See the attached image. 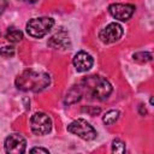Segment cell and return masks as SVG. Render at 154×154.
<instances>
[{"label": "cell", "instance_id": "obj_1", "mask_svg": "<svg viewBox=\"0 0 154 154\" xmlns=\"http://www.w3.org/2000/svg\"><path fill=\"white\" fill-rule=\"evenodd\" d=\"M51 83V77L47 72L38 70H25L16 78V87L23 91H41Z\"/></svg>", "mask_w": 154, "mask_h": 154}, {"label": "cell", "instance_id": "obj_2", "mask_svg": "<svg viewBox=\"0 0 154 154\" xmlns=\"http://www.w3.org/2000/svg\"><path fill=\"white\" fill-rule=\"evenodd\" d=\"M84 83H87L91 95L99 100H106L112 93V85L106 78L90 76L89 78L84 79Z\"/></svg>", "mask_w": 154, "mask_h": 154}, {"label": "cell", "instance_id": "obj_3", "mask_svg": "<svg viewBox=\"0 0 154 154\" xmlns=\"http://www.w3.org/2000/svg\"><path fill=\"white\" fill-rule=\"evenodd\" d=\"M53 25H54V19L51 17L31 18L26 23V32L31 37L41 38L52 29Z\"/></svg>", "mask_w": 154, "mask_h": 154}, {"label": "cell", "instance_id": "obj_4", "mask_svg": "<svg viewBox=\"0 0 154 154\" xmlns=\"http://www.w3.org/2000/svg\"><path fill=\"white\" fill-rule=\"evenodd\" d=\"M67 131L81 137L84 141H91L97 135L96 130L93 128V125H90L85 119H82V118L70 123L67 125Z\"/></svg>", "mask_w": 154, "mask_h": 154}, {"label": "cell", "instance_id": "obj_5", "mask_svg": "<svg viewBox=\"0 0 154 154\" xmlns=\"http://www.w3.org/2000/svg\"><path fill=\"white\" fill-rule=\"evenodd\" d=\"M30 128L35 135H46L52 129V119L43 112H36L30 119Z\"/></svg>", "mask_w": 154, "mask_h": 154}, {"label": "cell", "instance_id": "obj_6", "mask_svg": "<svg viewBox=\"0 0 154 154\" xmlns=\"http://www.w3.org/2000/svg\"><path fill=\"white\" fill-rule=\"evenodd\" d=\"M123 36V26L116 22L106 25L99 34L100 40L103 43H113Z\"/></svg>", "mask_w": 154, "mask_h": 154}, {"label": "cell", "instance_id": "obj_7", "mask_svg": "<svg viewBox=\"0 0 154 154\" xmlns=\"http://www.w3.org/2000/svg\"><path fill=\"white\" fill-rule=\"evenodd\" d=\"M26 141L20 134H11L5 140V152L6 153H14L22 154L25 152Z\"/></svg>", "mask_w": 154, "mask_h": 154}, {"label": "cell", "instance_id": "obj_8", "mask_svg": "<svg viewBox=\"0 0 154 154\" xmlns=\"http://www.w3.org/2000/svg\"><path fill=\"white\" fill-rule=\"evenodd\" d=\"M109 14L122 22H125L131 18L135 12V6L131 4H112L108 7Z\"/></svg>", "mask_w": 154, "mask_h": 154}, {"label": "cell", "instance_id": "obj_9", "mask_svg": "<svg viewBox=\"0 0 154 154\" xmlns=\"http://www.w3.org/2000/svg\"><path fill=\"white\" fill-rule=\"evenodd\" d=\"M72 63H73L75 69L78 72H85V71H88V70L91 69V66L94 64V59H93V57L89 53L81 51V52H78L73 57Z\"/></svg>", "mask_w": 154, "mask_h": 154}, {"label": "cell", "instance_id": "obj_10", "mask_svg": "<svg viewBox=\"0 0 154 154\" xmlns=\"http://www.w3.org/2000/svg\"><path fill=\"white\" fill-rule=\"evenodd\" d=\"M48 46L55 49H66L71 46L70 42V37L69 34L65 30H59L58 32H55L49 40H48Z\"/></svg>", "mask_w": 154, "mask_h": 154}, {"label": "cell", "instance_id": "obj_11", "mask_svg": "<svg viewBox=\"0 0 154 154\" xmlns=\"http://www.w3.org/2000/svg\"><path fill=\"white\" fill-rule=\"evenodd\" d=\"M6 40L12 42V43H16V42H19L22 38H23V32L18 29H14V28H10L5 35Z\"/></svg>", "mask_w": 154, "mask_h": 154}, {"label": "cell", "instance_id": "obj_12", "mask_svg": "<svg viewBox=\"0 0 154 154\" xmlns=\"http://www.w3.org/2000/svg\"><path fill=\"white\" fill-rule=\"evenodd\" d=\"M118 118H119V111H117V109H109L102 117V122L106 125H112V124H114L118 120Z\"/></svg>", "mask_w": 154, "mask_h": 154}, {"label": "cell", "instance_id": "obj_13", "mask_svg": "<svg viewBox=\"0 0 154 154\" xmlns=\"http://www.w3.org/2000/svg\"><path fill=\"white\" fill-rule=\"evenodd\" d=\"M132 57L135 60L141 61V63H146V61L152 60V53H149V52H138V53H135Z\"/></svg>", "mask_w": 154, "mask_h": 154}, {"label": "cell", "instance_id": "obj_14", "mask_svg": "<svg viewBox=\"0 0 154 154\" xmlns=\"http://www.w3.org/2000/svg\"><path fill=\"white\" fill-rule=\"evenodd\" d=\"M112 152L113 153H124L125 152V143L122 140L116 138L112 142Z\"/></svg>", "mask_w": 154, "mask_h": 154}, {"label": "cell", "instance_id": "obj_15", "mask_svg": "<svg viewBox=\"0 0 154 154\" xmlns=\"http://www.w3.org/2000/svg\"><path fill=\"white\" fill-rule=\"evenodd\" d=\"M0 54L5 58H10V57H13L14 55V48L11 47V46H4L1 49H0Z\"/></svg>", "mask_w": 154, "mask_h": 154}, {"label": "cell", "instance_id": "obj_16", "mask_svg": "<svg viewBox=\"0 0 154 154\" xmlns=\"http://www.w3.org/2000/svg\"><path fill=\"white\" fill-rule=\"evenodd\" d=\"M30 152H31V153H46V154H48V153H49V150H48V149H46V148H41V147L31 148V149H30Z\"/></svg>", "mask_w": 154, "mask_h": 154}, {"label": "cell", "instance_id": "obj_17", "mask_svg": "<svg viewBox=\"0 0 154 154\" xmlns=\"http://www.w3.org/2000/svg\"><path fill=\"white\" fill-rule=\"evenodd\" d=\"M7 5H8V0H0V16L4 13Z\"/></svg>", "mask_w": 154, "mask_h": 154}, {"label": "cell", "instance_id": "obj_18", "mask_svg": "<svg viewBox=\"0 0 154 154\" xmlns=\"http://www.w3.org/2000/svg\"><path fill=\"white\" fill-rule=\"evenodd\" d=\"M23 1H25V2H30V4H34V2H36L37 0H23Z\"/></svg>", "mask_w": 154, "mask_h": 154}]
</instances>
